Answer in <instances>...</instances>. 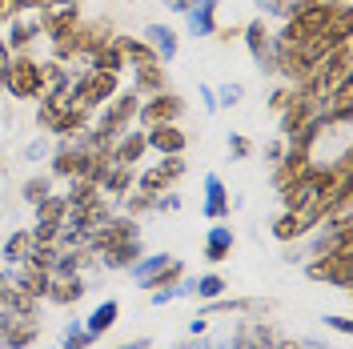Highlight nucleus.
<instances>
[{"mask_svg": "<svg viewBox=\"0 0 353 349\" xmlns=\"http://www.w3.org/2000/svg\"><path fill=\"white\" fill-rule=\"evenodd\" d=\"M189 4H193V0H173V8H189Z\"/></svg>", "mask_w": 353, "mask_h": 349, "instance_id": "33", "label": "nucleus"}, {"mask_svg": "<svg viewBox=\"0 0 353 349\" xmlns=\"http://www.w3.org/2000/svg\"><path fill=\"white\" fill-rule=\"evenodd\" d=\"M8 61H12V48L4 44V37H0V81H4V68H8Z\"/></svg>", "mask_w": 353, "mask_h": 349, "instance_id": "30", "label": "nucleus"}, {"mask_svg": "<svg viewBox=\"0 0 353 349\" xmlns=\"http://www.w3.org/2000/svg\"><path fill=\"white\" fill-rule=\"evenodd\" d=\"M112 317H117V306H112V301H105V306H101L97 313H92V321H88V329H92V333H105V329L112 326Z\"/></svg>", "mask_w": 353, "mask_h": 349, "instance_id": "26", "label": "nucleus"}, {"mask_svg": "<svg viewBox=\"0 0 353 349\" xmlns=\"http://www.w3.org/2000/svg\"><path fill=\"white\" fill-rule=\"evenodd\" d=\"M145 44L153 48L157 57H165V61L176 52V37H173V28H165V24H153V28H149V41H145Z\"/></svg>", "mask_w": 353, "mask_h": 349, "instance_id": "19", "label": "nucleus"}, {"mask_svg": "<svg viewBox=\"0 0 353 349\" xmlns=\"http://www.w3.org/2000/svg\"><path fill=\"white\" fill-rule=\"evenodd\" d=\"M289 101H293V88H277V92H273V101H269V105H273V109H285Z\"/></svg>", "mask_w": 353, "mask_h": 349, "instance_id": "28", "label": "nucleus"}, {"mask_svg": "<svg viewBox=\"0 0 353 349\" xmlns=\"http://www.w3.org/2000/svg\"><path fill=\"white\" fill-rule=\"evenodd\" d=\"M132 185V165H109V173L101 177V189H109L112 197H125Z\"/></svg>", "mask_w": 353, "mask_h": 349, "instance_id": "18", "label": "nucleus"}, {"mask_svg": "<svg viewBox=\"0 0 353 349\" xmlns=\"http://www.w3.org/2000/svg\"><path fill=\"white\" fill-rule=\"evenodd\" d=\"M229 245H233V233H229V229H221V225H217V229L209 233V261H221Z\"/></svg>", "mask_w": 353, "mask_h": 349, "instance_id": "24", "label": "nucleus"}, {"mask_svg": "<svg viewBox=\"0 0 353 349\" xmlns=\"http://www.w3.org/2000/svg\"><path fill=\"white\" fill-rule=\"evenodd\" d=\"M28 253H32V233L28 229H21L17 237H8V245H4V257L8 261H24Z\"/></svg>", "mask_w": 353, "mask_h": 349, "instance_id": "22", "label": "nucleus"}, {"mask_svg": "<svg viewBox=\"0 0 353 349\" xmlns=\"http://www.w3.org/2000/svg\"><path fill=\"white\" fill-rule=\"evenodd\" d=\"M81 149H72V145H61L57 149V157H52V173L57 177H77L81 173Z\"/></svg>", "mask_w": 353, "mask_h": 349, "instance_id": "17", "label": "nucleus"}, {"mask_svg": "<svg viewBox=\"0 0 353 349\" xmlns=\"http://www.w3.org/2000/svg\"><path fill=\"white\" fill-rule=\"evenodd\" d=\"M145 149H149V145H145V132L129 129V132H121V137H117V145L109 149V161H112V165H137Z\"/></svg>", "mask_w": 353, "mask_h": 349, "instance_id": "10", "label": "nucleus"}, {"mask_svg": "<svg viewBox=\"0 0 353 349\" xmlns=\"http://www.w3.org/2000/svg\"><path fill=\"white\" fill-rule=\"evenodd\" d=\"M0 85L8 88L17 101H32V97H44V65L32 61V57H12L8 68H4V81Z\"/></svg>", "mask_w": 353, "mask_h": 349, "instance_id": "3", "label": "nucleus"}, {"mask_svg": "<svg viewBox=\"0 0 353 349\" xmlns=\"http://www.w3.org/2000/svg\"><path fill=\"white\" fill-rule=\"evenodd\" d=\"M4 289H8V277H4V269H0V293H4Z\"/></svg>", "mask_w": 353, "mask_h": 349, "instance_id": "32", "label": "nucleus"}, {"mask_svg": "<svg viewBox=\"0 0 353 349\" xmlns=\"http://www.w3.org/2000/svg\"><path fill=\"white\" fill-rule=\"evenodd\" d=\"M77 24H81V8H77L72 0H52V4H44L41 8V32L52 44L65 41Z\"/></svg>", "mask_w": 353, "mask_h": 349, "instance_id": "4", "label": "nucleus"}, {"mask_svg": "<svg viewBox=\"0 0 353 349\" xmlns=\"http://www.w3.org/2000/svg\"><path fill=\"white\" fill-rule=\"evenodd\" d=\"M137 241V225L129 217L121 221H105L101 229H97V249H105V253H117V249H125Z\"/></svg>", "mask_w": 353, "mask_h": 349, "instance_id": "7", "label": "nucleus"}, {"mask_svg": "<svg viewBox=\"0 0 353 349\" xmlns=\"http://www.w3.org/2000/svg\"><path fill=\"white\" fill-rule=\"evenodd\" d=\"M245 44H249V52H253L257 61H265L269 48H273V37H269V28H265L261 21H253L249 28H245Z\"/></svg>", "mask_w": 353, "mask_h": 349, "instance_id": "16", "label": "nucleus"}, {"mask_svg": "<svg viewBox=\"0 0 353 349\" xmlns=\"http://www.w3.org/2000/svg\"><path fill=\"white\" fill-rule=\"evenodd\" d=\"M337 8L341 4H333V0H309V4H301L297 12H289L285 24H281V32H277V44H309L313 37H321L325 28H330V21L337 17Z\"/></svg>", "mask_w": 353, "mask_h": 349, "instance_id": "1", "label": "nucleus"}, {"mask_svg": "<svg viewBox=\"0 0 353 349\" xmlns=\"http://www.w3.org/2000/svg\"><path fill=\"white\" fill-rule=\"evenodd\" d=\"M309 229V217L305 213H281V217H277V225H273V237L277 241H293V237H301V233H305Z\"/></svg>", "mask_w": 353, "mask_h": 349, "instance_id": "15", "label": "nucleus"}, {"mask_svg": "<svg viewBox=\"0 0 353 349\" xmlns=\"http://www.w3.org/2000/svg\"><path fill=\"white\" fill-rule=\"evenodd\" d=\"M313 117H317V101H309V97H301V92H293V101L281 109V132L293 137V132L305 129Z\"/></svg>", "mask_w": 353, "mask_h": 349, "instance_id": "9", "label": "nucleus"}, {"mask_svg": "<svg viewBox=\"0 0 353 349\" xmlns=\"http://www.w3.org/2000/svg\"><path fill=\"white\" fill-rule=\"evenodd\" d=\"M165 65H145L137 68V77H132V88L137 92H161L165 88V72H161Z\"/></svg>", "mask_w": 353, "mask_h": 349, "instance_id": "20", "label": "nucleus"}, {"mask_svg": "<svg viewBox=\"0 0 353 349\" xmlns=\"http://www.w3.org/2000/svg\"><path fill=\"white\" fill-rule=\"evenodd\" d=\"M181 173H185V161H181V157H165L157 169L141 173V193L157 201V193H165V189H169V185H173Z\"/></svg>", "mask_w": 353, "mask_h": 349, "instance_id": "6", "label": "nucleus"}, {"mask_svg": "<svg viewBox=\"0 0 353 349\" xmlns=\"http://www.w3.org/2000/svg\"><path fill=\"white\" fill-rule=\"evenodd\" d=\"M237 97H241V88H237V85H229L225 92H221V101H225V105H237Z\"/></svg>", "mask_w": 353, "mask_h": 349, "instance_id": "31", "label": "nucleus"}, {"mask_svg": "<svg viewBox=\"0 0 353 349\" xmlns=\"http://www.w3.org/2000/svg\"><path fill=\"white\" fill-rule=\"evenodd\" d=\"M117 48L125 52V61H132V68H145V65H161V57H157L153 48L145 41H132V37H117Z\"/></svg>", "mask_w": 353, "mask_h": 349, "instance_id": "12", "label": "nucleus"}, {"mask_svg": "<svg viewBox=\"0 0 353 349\" xmlns=\"http://www.w3.org/2000/svg\"><path fill=\"white\" fill-rule=\"evenodd\" d=\"M41 32V24H32V21H12V37H8V48H24V44H32V37Z\"/></svg>", "mask_w": 353, "mask_h": 349, "instance_id": "23", "label": "nucleus"}, {"mask_svg": "<svg viewBox=\"0 0 353 349\" xmlns=\"http://www.w3.org/2000/svg\"><path fill=\"white\" fill-rule=\"evenodd\" d=\"M281 349H297V346H281Z\"/></svg>", "mask_w": 353, "mask_h": 349, "instance_id": "35", "label": "nucleus"}, {"mask_svg": "<svg viewBox=\"0 0 353 349\" xmlns=\"http://www.w3.org/2000/svg\"><path fill=\"white\" fill-rule=\"evenodd\" d=\"M145 145L157 149L161 157H181L185 153V145H189V137L176 129V125H153V129L145 132Z\"/></svg>", "mask_w": 353, "mask_h": 349, "instance_id": "8", "label": "nucleus"}, {"mask_svg": "<svg viewBox=\"0 0 353 349\" xmlns=\"http://www.w3.org/2000/svg\"><path fill=\"white\" fill-rule=\"evenodd\" d=\"M44 197H48V177H32V181L24 185V201H28V205H41Z\"/></svg>", "mask_w": 353, "mask_h": 349, "instance_id": "27", "label": "nucleus"}, {"mask_svg": "<svg viewBox=\"0 0 353 349\" xmlns=\"http://www.w3.org/2000/svg\"><path fill=\"white\" fill-rule=\"evenodd\" d=\"M88 65H92V68H105V72H117V77H121V68L129 65V61H125V52L117 48V37H112L105 48H97V52L88 57Z\"/></svg>", "mask_w": 353, "mask_h": 349, "instance_id": "13", "label": "nucleus"}, {"mask_svg": "<svg viewBox=\"0 0 353 349\" xmlns=\"http://www.w3.org/2000/svg\"><path fill=\"white\" fill-rule=\"evenodd\" d=\"M181 112H185V101L161 88V92L149 97V105H141V109H137V121H141L145 129H153V125H173Z\"/></svg>", "mask_w": 353, "mask_h": 349, "instance_id": "5", "label": "nucleus"}, {"mask_svg": "<svg viewBox=\"0 0 353 349\" xmlns=\"http://www.w3.org/2000/svg\"><path fill=\"white\" fill-rule=\"evenodd\" d=\"M81 293H85V285H81V277H72V273H61L57 281H48V297H52V301H61V306L77 301Z\"/></svg>", "mask_w": 353, "mask_h": 349, "instance_id": "14", "label": "nucleus"}, {"mask_svg": "<svg viewBox=\"0 0 353 349\" xmlns=\"http://www.w3.org/2000/svg\"><path fill=\"white\" fill-rule=\"evenodd\" d=\"M44 4H52V0H32V8H44Z\"/></svg>", "mask_w": 353, "mask_h": 349, "instance_id": "34", "label": "nucleus"}, {"mask_svg": "<svg viewBox=\"0 0 353 349\" xmlns=\"http://www.w3.org/2000/svg\"><path fill=\"white\" fill-rule=\"evenodd\" d=\"M117 88H121L117 72H105V68H92V65H88L85 72L72 81V101H77L81 109L97 112V109H105L112 97H117Z\"/></svg>", "mask_w": 353, "mask_h": 349, "instance_id": "2", "label": "nucleus"}, {"mask_svg": "<svg viewBox=\"0 0 353 349\" xmlns=\"http://www.w3.org/2000/svg\"><path fill=\"white\" fill-rule=\"evenodd\" d=\"M21 289L28 297H44L48 293V269H37V265H28L21 273Z\"/></svg>", "mask_w": 353, "mask_h": 349, "instance_id": "21", "label": "nucleus"}, {"mask_svg": "<svg viewBox=\"0 0 353 349\" xmlns=\"http://www.w3.org/2000/svg\"><path fill=\"white\" fill-rule=\"evenodd\" d=\"M221 289H225V285H221L217 277H205V281H201V293H205V297H213V293H221Z\"/></svg>", "mask_w": 353, "mask_h": 349, "instance_id": "29", "label": "nucleus"}, {"mask_svg": "<svg viewBox=\"0 0 353 349\" xmlns=\"http://www.w3.org/2000/svg\"><path fill=\"white\" fill-rule=\"evenodd\" d=\"M341 4H350V0H341Z\"/></svg>", "mask_w": 353, "mask_h": 349, "instance_id": "36", "label": "nucleus"}, {"mask_svg": "<svg viewBox=\"0 0 353 349\" xmlns=\"http://www.w3.org/2000/svg\"><path fill=\"white\" fill-rule=\"evenodd\" d=\"M205 213L209 217H221L225 213V189H221L217 177H209V205H205Z\"/></svg>", "mask_w": 353, "mask_h": 349, "instance_id": "25", "label": "nucleus"}, {"mask_svg": "<svg viewBox=\"0 0 353 349\" xmlns=\"http://www.w3.org/2000/svg\"><path fill=\"white\" fill-rule=\"evenodd\" d=\"M68 213H72V205H68V197H44L41 205H37V225H41V229H52V233H57V229H61V221L68 217Z\"/></svg>", "mask_w": 353, "mask_h": 349, "instance_id": "11", "label": "nucleus"}]
</instances>
